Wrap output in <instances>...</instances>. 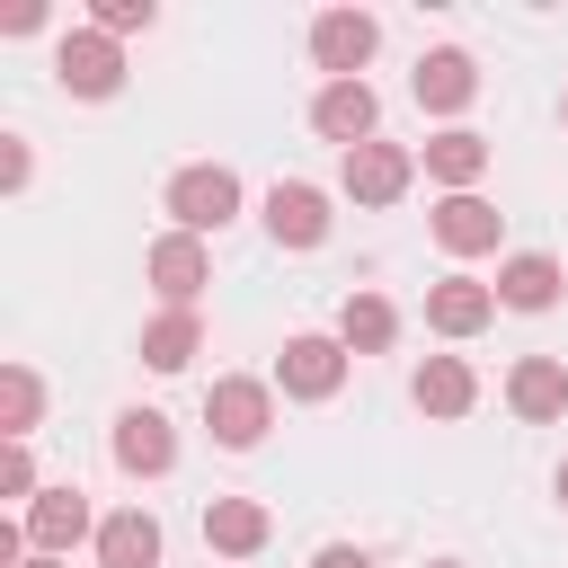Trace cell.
<instances>
[{"label": "cell", "mask_w": 568, "mask_h": 568, "mask_svg": "<svg viewBox=\"0 0 568 568\" xmlns=\"http://www.w3.org/2000/svg\"><path fill=\"white\" fill-rule=\"evenodd\" d=\"M36 417H44V382H36V364H0V444H27Z\"/></svg>", "instance_id": "cell-23"}, {"label": "cell", "mask_w": 568, "mask_h": 568, "mask_svg": "<svg viewBox=\"0 0 568 568\" xmlns=\"http://www.w3.org/2000/svg\"><path fill=\"white\" fill-rule=\"evenodd\" d=\"M18 568H71V559H44V550H36V559H18Z\"/></svg>", "instance_id": "cell-29"}, {"label": "cell", "mask_w": 568, "mask_h": 568, "mask_svg": "<svg viewBox=\"0 0 568 568\" xmlns=\"http://www.w3.org/2000/svg\"><path fill=\"white\" fill-rule=\"evenodd\" d=\"M311 568H373V550H355V541H328Z\"/></svg>", "instance_id": "cell-28"}, {"label": "cell", "mask_w": 568, "mask_h": 568, "mask_svg": "<svg viewBox=\"0 0 568 568\" xmlns=\"http://www.w3.org/2000/svg\"><path fill=\"white\" fill-rule=\"evenodd\" d=\"M36 27H44V0H18V9L0 18V36H36Z\"/></svg>", "instance_id": "cell-27"}, {"label": "cell", "mask_w": 568, "mask_h": 568, "mask_svg": "<svg viewBox=\"0 0 568 568\" xmlns=\"http://www.w3.org/2000/svg\"><path fill=\"white\" fill-rule=\"evenodd\" d=\"M426 231H435V248H444V257H488V248H497V231H506V213H497L488 195H444V204L426 213Z\"/></svg>", "instance_id": "cell-13"}, {"label": "cell", "mask_w": 568, "mask_h": 568, "mask_svg": "<svg viewBox=\"0 0 568 568\" xmlns=\"http://www.w3.org/2000/svg\"><path fill=\"white\" fill-rule=\"evenodd\" d=\"M426 178H435L444 195H479V178H488V133L444 124V133L426 142Z\"/></svg>", "instance_id": "cell-18"}, {"label": "cell", "mask_w": 568, "mask_h": 568, "mask_svg": "<svg viewBox=\"0 0 568 568\" xmlns=\"http://www.w3.org/2000/svg\"><path fill=\"white\" fill-rule=\"evenodd\" d=\"M488 320H497V284H479V275L426 284V328H435V337H479Z\"/></svg>", "instance_id": "cell-14"}, {"label": "cell", "mask_w": 568, "mask_h": 568, "mask_svg": "<svg viewBox=\"0 0 568 568\" xmlns=\"http://www.w3.org/2000/svg\"><path fill=\"white\" fill-rule=\"evenodd\" d=\"M337 346H346V355H390V346H399L390 293H346V302H337Z\"/></svg>", "instance_id": "cell-20"}, {"label": "cell", "mask_w": 568, "mask_h": 568, "mask_svg": "<svg viewBox=\"0 0 568 568\" xmlns=\"http://www.w3.org/2000/svg\"><path fill=\"white\" fill-rule=\"evenodd\" d=\"M195 355H204V320H195V311H160V320L142 328V364H151V373H186Z\"/></svg>", "instance_id": "cell-22"}, {"label": "cell", "mask_w": 568, "mask_h": 568, "mask_svg": "<svg viewBox=\"0 0 568 568\" xmlns=\"http://www.w3.org/2000/svg\"><path fill=\"white\" fill-rule=\"evenodd\" d=\"M53 80H62L71 98H115V89H124V44L98 36V27H71V36L53 44Z\"/></svg>", "instance_id": "cell-7"}, {"label": "cell", "mask_w": 568, "mask_h": 568, "mask_svg": "<svg viewBox=\"0 0 568 568\" xmlns=\"http://www.w3.org/2000/svg\"><path fill=\"white\" fill-rule=\"evenodd\" d=\"M382 53V18L373 9H320L311 18V62L328 80H364V62Z\"/></svg>", "instance_id": "cell-6"}, {"label": "cell", "mask_w": 568, "mask_h": 568, "mask_svg": "<svg viewBox=\"0 0 568 568\" xmlns=\"http://www.w3.org/2000/svg\"><path fill=\"white\" fill-rule=\"evenodd\" d=\"M426 568H462V559H426Z\"/></svg>", "instance_id": "cell-31"}, {"label": "cell", "mask_w": 568, "mask_h": 568, "mask_svg": "<svg viewBox=\"0 0 568 568\" xmlns=\"http://www.w3.org/2000/svg\"><path fill=\"white\" fill-rule=\"evenodd\" d=\"M408 399H417L426 417H470V408H479V373H470L462 355H426V364L408 373Z\"/></svg>", "instance_id": "cell-19"}, {"label": "cell", "mask_w": 568, "mask_h": 568, "mask_svg": "<svg viewBox=\"0 0 568 568\" xmlns=\"http://www.w3.org/2000/svg\"><path fill=\"white\" fill-rule=\"evenodd\" d=\"M160 204H169V222H178V231H195V240H204V231L240 222V169H222V160H186V169L169 178V195H160Z\"/></svg>", "instance_id": "cell-2"}, {"label": "cell", "mask_w": 568, "mask_h": 568, "mask_svg": "<svg viewBox=\"0 0 568 568\" xmlns=\"http://www.w3.org/2000/svg\"><path fill=\"white\" fill-rule=\"evenodd\" d=\"M142 275H151L160 311H195V302H204V284H213V248H204L195 231H160V240H151V257H142Z\"/></svg>", "instance_id": "cell-5"}, {"label": "cell", "mask_w": 568, "mask_h": 568, "mask_svg": "<svg viewBox=\"0 0 568 568\" xmlns=\"http://www.w3.org/2000/svg\"><path fill=\"white\" fill-rule=\"evenodd\" d=\"M550 488H559V506H568V462H559V479H550Z\"/></svg>", "instance_id": "cell-30"}, {"label": "cell", "mask_w": 568, "mask_h": 568, "mask_svg": "<svg viewBox=\"0 0 568 568\" xmlns=\"http://www.w3.org/2000/svg\"><path fill=\"white\" fill-rule=\"evenodd\" d=\"M328 222H337V213H328V195H320L311 178H275V186H266V240H275V248H320Z\"/></svg>", "instance_id": "cell-11"}, {"label": "cell", "mask_w": 568, "mask_h": 568, "mask_svg": "<svg viewBox=\"0 0 568 568\" xmlns=\"http://www.w3.org/2000/svg\"><path fill=\"white\" fill-rule=\"evenodd\" d=\"M408 89H417V106H426V115H462V106L479 98V62H470L462 44H435V53H417Z\"/></svg>", "instance_id": "cell-12"}, {"label": "cell", "mask_w": 568, "mask_h": 568, "mask_svg": "<svg viewBox=\"0 0 568 568\" xmlns=\"http://www.w3.org/2000/svg\"><path fill=\"white\" fill-rule=\"evenodd\" d=\"M373 124H382L373 80H320V98H311V133H320V142L355 151V142H373Z\"/></svg>", "instance_id": "cell-10"}, {"label": "cell", "mask_w": 568, "mask_h": 568, "mask_svg": "<svg viewBox=\"0 0 568 568\" xmlns=\"http://www.w3.org/2000/svg\"><path fill=\"white\" fill-rule=\"evenodd\" d=\"M18 524H27V550L71 559V541H98V524H106V515H89V497H80L71 479H53V488H44V497H36Z\"/></svg>", "instance_id": "cell-8"}, {"label": "cell", "mask_w": 568, "mask_h": 568, "mask_svg": "<svg viewBox=\"0 0 568 568\" xmlns=\"http://www.w3.org/2000/svg\"><path fill=\"white\" fill-rule=\"evenodd\" d=\"M204 426H213L222 453H257L266 426H275V382H257V373H222V382L204 390Z\"/></svg>", "instance_id": "cell-1"}, {"label": "cell", "mask_w": 568, "mask_h": 568, "mask_svg": "<svg viewBox=\"0 0 568 568\" xmlns=\"http://www.w3.org/2000/svg\"><path fill=\"white\" fill-rule=\"evenodd\" d=\"M506 408H515L524 426H559V417H568V364L524 355V364L506 373Z\"/></svg>", "instance_id": "cell-16"}, {"label": "cell", "mask_w": 568, "mask_h": 568, "mask_svg": "<svg viewBox=\"0 0 568 568\" xmlns=\"http://www.w3.org/2000/svg\"><path fill=\"white\" fill-rule=\"evenodd\" d=\"M106 453H115L124 479H169V470H178V426H169L160 408H124L115 435H106Z\"/></svg>", "instance_id": "cell-9"}, {"label": "cell", "mask_w": 568, "mask_h": 568, "mask_svg": "<svg viewBox=\"0 0 568 568\" xmlns=\"http://www.w3.org/2000/svg\"><path fill=\"white\" fill-rule=\"evenodd\" d=\"M568 293V266L550 257V248H515L506 266H497V311H550Z\"/></svg>", "instance_id": "cell-15"}, {"label": "cell", "mask_w": 568, "mask_h": 568, "mask_svg": "<svg viewBox=\"0 0 568 568\" xmlns=\"http://www.w3.org/2000/svg\"><path fill=\"white\" fill-rule=\"evenodd\" d=\"M204 541H213L222 559H257V550L275 541V515H266L257 497H204Z\"/></svg>", "instance_id": "cell-17"}, {"label": "cell", "mask_w": 568, "mask_h": 568, "mask_svg": "<svg viewBox=\"0 0 568 568\" xmlns=\"http://www.w3.org/2000/svg\"><path fill=\"white\" fill-rule=\"evenodd\" d=\"M151 18H160L151 0H98V9H89V27H98V36H115V44H124V36H142Z\"/></svg>", "instance_id": "cell-24"}, {"label": "cell", "mask_w": 568, "mask_h": 568, "mask_svg": "<svg viewBox=\"0 0 568 568\" xmlns=\"http://www.w3.org/2000/svg\"><path fill=\"white\" fill-rule=\"evenodd\" d=\"M408 178H417V151H408V142H382V133H373V142L337 151V186H346L355 204H373V213H382V204H399V195H408Z\"/></svg>", "instance_id": "cell-4"}, {"label": "cell", "mask_w": 568, "mask_h": 568, "mask_svg": "<svg viewBox=\"0 0 568 568\" xmlns=\"http://www.w3.org/2000/svg\"><path fill=\"white\" fill-rule=\"evenodd\" d=\"M0 497H27V506L44 497V488H36V453H27V444H0Z\"/></svg>", "instance_id": "cell-25"}, {"label": "cell", "mask_w": 568, "mask_h": 568, "mask_svg": "<svg viewBox=\"0 0 568 568\" xmlns=\"http://www.w3.org/2000/svg\"><path fill=\"white\" fill-rule=\"evenodd\" d=\"M559 124H568V98H559Z\"/></svg>", "instance_id": "cell-32"}, {"label": "cell", "mask_w": 568, "mask_h": 568, "mask_svg": "<svg viewBox=\"0 0 568 568\" xmlns=\"http://www.w3.org/2000/svg\"><path fill=\"white\" fill-rule=\"evenodd\" d=\"M346 364H355V355L337 346V328H328V337H320V328H302V337H284V355H275V390L320 408V399H337V390H346Z\"/></svg>", "instance_id": "cell-3"}, {"label": "cell", "mask_w": 568, "mask_h": 568, "mask_svg": "<svg viewBox=\"0 0 568 568\" xmlns=\"http://www.w3.org/2000/svg\"><path fill=\"white\" fill-rule=\"evenodd\" d=\"M98 568H160V515L115 506V515L98 524Z\"/></svg>", "instance_id": "cell-21"}, {"label": "cell", "mask_w": 568, "mask_h": 568, "mask_svg": "<svg viewBox=\"0 0 568 568\" xmlns=\"http://www.w3.org/2000/svg\"><path fill=\"white\" fill-rule=\"evenodd\" d=\"M27 178H36V160H27V142H18V133H9V151H0V186H9V195H18V186H27Z\"/></svg>", "instance_id": "cell-26"}]
</instances>
